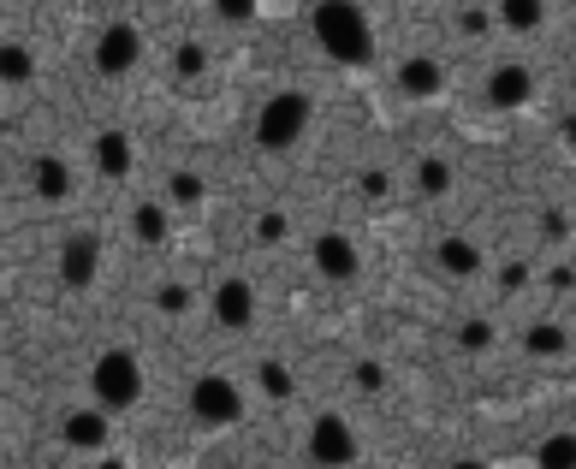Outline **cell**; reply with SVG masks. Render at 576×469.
I'll use <instances>...</instances> for the list:
<instances>
[{
	"label": "cell",
	"instance_id": "1",
	"mask_svg": "<svg viewBox=\"0 0 576 469\" xmlns=\"http://www.w3.org/2000/svg\"><path fill=\"white\" fill-rule=\"evenodd\" d=\"M309 30H316V42L339 66H369L375 60V24H369V12H363L357 0H316Z\"/></svg>",
	"mask_w": 576,
	"mask_h": 469
},
{
	"label": "cell",
	"instance_id": "2",
	"mask_svg": "<svg viewBox=\"0 0 576 469\" xmlns=\"http://www.w3.org/2000/svg\"><path fill=\"white\" fill-rule=\"evenodd\" d=\"M309 113H316V101H309L304 90H279L261 101V113H256V143L279 154V149H291L298 137L309 131Z\"/></svg>",
	"mask_w": 576,
	"mask_h": 469
},
{
	"label": "cell",
	"instance_id": "3",
	"mask_svg": "<svg viewBox=\"0 0 576 469\" xmlns=\"http://www.w3.org/2000/svg\"><path fill=\"white\" fill-rule=\"evenodd\" d=\"M90 392L101 410H131L143 398V362H137V351H101L90 369Z\"/></svg>",
	"mask_w": 576,
	"mask_h": 469
},
{
	"label": "cell",
	"instance_id": "4",
	"mask_svg": "<svg viewBox=\"0 0 576 469\" xmlns=\"http://www.w3.org/2000/svg\"><path fill=\"white\" fill-rule=\"evenodd\" d=\"M190 416H197L202 428H232L238 416H244L238 380H226V375H197V380H190Z\"/></svg>",
	"mask_w": 576,
	"mask_h": 469
},
{
	"label": "cell",
	"instance_id": "5",
	"mask_svg": "<svg viewBox=\"0 0 576 469\" xmlns=\"http://www.w3.org/2000/svg\"><path fill=\"white\" fill-rule=\"evenodd\" d=\"M316 273L327 286H357V273H363V250H357V238H345V232H321L316 238Z\"/></svg>",
	"mask_w": 576,
	"mask_h": 469
},
{
	"label": "cell",
	"instance_id": "6",
	"mask_svg": "<svg viewBox=\"0 0 576 469\" xmlns=\"http://www.w3.org/2000/svg\"><path fill=\"white\" fill-rule=\"evenodd\" d=\"M137 60H143V30L137 24H108L96 37V72L101 78H126Z\"/></svg>",
	"mask_w": 576,
	"mask_h": 469
},
{
	"label": "cell",
	"instance_id": "7",
	"mask_svg": "<svg viewBox=\"0 0 576 469\" xmlns=\"http://www.w3.org/2000/svg\"><path fill=\"white\" fill-rule=\"evenodd\" d=\"M481 96H487V108L512 113V108H523V101L535 96V72H529V66H517V60H505V66H494V72H487Z\"/></svg>",
	"mask_w": 576,
	"mask_h": 469
},
{
	"label": "cell",
	"instance_id": "8",
	"mask_svg": "<svg viewBox=\"0 0 576 469\" xmlns=\"http://www.w3.org/2000/svg\"><path fill=\"white\" fill-rule=\"evenodd\" d=\"M309 458L316 463H357V433L345 416H316L309 428Z\"/></svg>",
	"mask_w": 576,
	"mask_h": 469
},
{
	"label": "cell",
	"instance_id": "9",
	"mask_svg": "<svg viewBox=\"0 0 576 469\" xmlns=\"http://www.w3.org/2000/svg\"><path fill=\"white\" fill-rule=\"evenodd\" d=\"M96 273H101V238L72 232V238L60 245V286L83 291V286H96Z\"/></svg>",
	"mask_w": 576,
	"mask_h": 469
},
{
	"label": "cell",
	"instance_id": "10",
	"mask_svg": "<svg viewBox=\"0 0 576 469\" xmlns=\"http://www.w3.org/2000/svg\"><path fill=\"white\" fill-rule=\"evenodd\" d=\"M434 268L451 273V280H476L487 262H481V245H476V238L446 232V238H434Z\"/></svg>",
	"mask_w": 576,
	"mask_h": 469
},
{
	"label": "cell",
	"instance_id": "11",
	"mask_svg": "<svg viewBox=\"0 0 576 469\" xmlns=\"http://www.w3.org/2000/svg\"><path fill=\"white\" fill-rule=\"evenodd\" d=\"M215 321L226 333H244L256 321V286L250 280H220L215 286Z\"/></svg>",
	"mask_w": 576,
	"mask_h": 469
},
{
	"label": "cell",
	"instance_id": "12",
	"mask_svg": "<svg viewBox=\"0 0 576 469\" xmlns=\"http://www.w3.org/2000/svg\"><path fill=\"white\" fill-rule=\"evenodd\" d=\"M440 83H446V72H440V60H434V54H410L405 66H398V96H410V101L440 96Z\"/></svg>",
	"mask_w": 576,
	"mask_h": 469
},
{
	"label": "cell",
	"instance_id": "13",
	"mask_svg": "<svg viewBox=\"0 0 576 469\" xmlns=\"http://www.w3.org/2000/svg\"><path fill=\"white\" fill-rule=\"evenodd\" d=\"M60 433H66V446H78V451H101L108 446V410H66V422H60Z\"/></svg>",
	"mask_w": 576,
	"mask_h": 469
},
{
	"label": "cell",
	"instance_id": "14",
	"mask_svg": "<svg viewBox=\"0 0 576 469\" xmlns=\"http://www.w3.org/2000/svg\"><path fill=\"white\" fill-rule=\"evenodd\" d=\"M30 190H37L42 202H66V197H72V167H66L60 154H37V167H30Z\"/></svg>",
	"mask_w": 576,
	"mask_h": 469
},
{
	"label": "cell",
	"instance_id": "15",
	"mask_svg": "<svg viewBox=\"0 0 576 469\" xmlns=\"http://www.w3.org/2000/svg\"><path fill=\"white\" fill-rule=\"evenodd\" d=\"M96 167H101V179H126L131 172V137L126 131H101L96 137Z\"/></svg>",
	"mask_w": 576,
	"mask_h": 469
},
{
	"label": "cell",
	"instance_id": "16",
	"mask_svg": "<svg viewBox=\"0 0 576 469\" xmlns=\"http://www.w3.org/2000/svg\"><path fill=\"white\" fill-rule=\"evenodd\" d=\"M499 19H505V30H517V37H535L540 19H547V0H499Z\"/></svg>",
	"mask_w": 576,
	"mask_h": 469
},
{
	"label": "cell",
	"instance_id": "17",
	"mask_svg": "<svg viewBox=\"0 0 576 469\" xmlns=\"http://www.w3.org/2000/svg\"><path fill=\"white\" fill-rule=\"evenodd\" d=\"M523 351H529V357H565L570 351V333L558 321H535L529 333H523Z\"/></svg>",
	"mask_w": 576,
	"mask_h": 469
},
{
	"label": "cell",
	"instance_id": "18",
	"mask_svg": "<svg viewBox=\"0 0 576 469\" xmlns=\"http://www.w3.org/2000/svg\"><path fill=\"white\" fill-rule=\"evenodd\" d=\"M131 232L143 238V245H167V208L161 202H137L131 208Z\"/></svg>",
	"mask_w": 576,
	"mask_h": 469
},
{
	"label": "cell",
	"instance_id": "19",
	"mask_svg": "<svg viewBox=\"0 0 576 469\" xmlns=\"http://www.w3.org/2000/svg\"><path fill=\"white\" fill-rule=\"evenodd\" d=\"M0 72H7V83L19 90V83H30V72H37V60H30L24 42H7V54H0Z\"/></svg>",
	"mask_w": 576,
	"mask_h": 469
},
{
	"label": "cell",
	"instance_id": "20",
	"mask_svg": "<svg viewBox=\"0 0 576 469\" xmlns=\"http://www.w3.org/2000/svg\"><path fill=\"white\" fill-rule=\"evenodd\" d=\"M416 190H423V197H446V190H451V167L428 154V161L416 167Z\"/></svg>",
	"mask_w": 576,
	"mask_h": 469
},
{
	"label": "cell",
	"instance_id": "21",
	"mask_svg": "<svg viewBox=\"0 0 576 469\" xmlns=\"http://www.w3.org/2000/svg\"><path fill=\"white\" fill-rule=\"evenodd\" d=\"M256 380H261V387H268L274 398H291V369H286V362L261 357V362H256Z\"/></svg>",
	"mask_w": 576,
	"mask_h": 469
},
{
	"label": "cell",
	"instance_id": "22",
	"mask_svg": "<svg viewBox=\"0 0 576 469\" xmlns=\"http://www.w3.org/2000/svg\"><path fill=\"white\" fill-rule=\"evenodd\" d=\"M535 463H576V433H553V440H540Z\"/></svg>",
	"mask_w": 576,
	"mask_h": 469
},
{
	"label": "cell",
	"instance_id": "23",
	"mask_svg": "<svg viewBox=\"0 0 576 469\" xmlns=\"http://www.w3.org/2000/svg\"><path fill=\"white\" fill-rule=\"evenodd\" d=\"M190 303H197V291H190V286H179V280L155 291V309H161V316H185Z\"/></svg>",
	"mask_w": 576,
	"mask_h": 469
},
{
	"label": "cell",
	"instance_id": "24",
	"mask_svg": "<svg viewBox=\"0 0 576 469\" xmlns=\"http://www.w3.org/2000/svg\"><path fill=\"white\" fill-rule=\"evenodd\" d=\"M167 197L179 202V208H197L202 202V179H197V172H172V179H167Z\"/></svg>",
	"mask_w": 576,
	"mask_h": 469
},
{
	"label": "cell",
	"instance_id": "25",
	"mask_svg": "<svg viewBox=\"0 0 576 469\" xmlns=\"http://www.w3.org/2000/svg\"><path fill=\"white\" fill-rule=\"evenodd\" d=\"M286 232H291V220H286V214H274V208H268V214L256 220V238H261V245H279V238H286Z\"/></svg>",
	"mask_w": 576,
	"mask_h": 469
},
{
	"label": "cell",
	"instance_id": "26",
	"mask_svg": "<svg viewBox=\"0 0 576 469\" xmlns=\"http://www.w3.org/2000/svg\"><path fill=\"white\" fill-rule=\"evenodd\" d=\"M458 339H464V351H487V345H494V327H487V321H464Z\"/></svg>",
	"mask_w": 576,
	"mask_h": 469
},
{
	"label": "cell",
	"instance_id": "27",
	"mask_svg": "<svg viewBox=\"0 0 576 469\" xmlns=\"http://www.w3.org/2000/svg\"><path fill=\"white\" fill-rule=\"evenodd\" d=\"M351 375H357V387H363V392H380V387H387V369H380V362H357Z\"/></svg>",
	"mask_w": 576,
	"mask_h": 469
},
{
	"label": "cell",
	"instance_id": "28",
	"mask_svg": "<svg viewBox=\"0 0 576 469\" xmlns=\"http://www.w3.org/2000/svg\"><path fill=\"white\" fill-rule=\"evenodd\" d=\"M458 30H464V37H487V30H494V19H487L481 7H469L464 19H458Z\"/></svg>",
	"mask_w": 576,
	"mask_h": 469
},
{
	"label": "cell",
	"instance_id": "29",
	"mask_svg": "<svg viewBox=\"0 0 576 469\" xmlns=\"http://www.w3.org/2000/svg\"><path fill=\"white\" fill-rule=\"evenodd\" d=\"M215 12H220V19H250V12H256V0H215Z\"/></svg>",
	"mask_w": 576,
	"mask_h": 469
},
{
	"label": "cell",
	"instance_id": "30",
	"mask_svg": "<svg viewBox=\"0 0 576 469\" xmlns=\"http://www.w3.org/2000/svg\"><path fill=\"white\" fill-rule=\"evenodd\" d=\"M363 190H369V197H387L393 179H387V172H363Z\"/></svg>",
	"mask_w": 576,
	"mask_h": 469
},
{
	"label": "cell",
	"instance_id": "31",
	"mask_svg": "<svg viewBox=\"0 0 576 469\" xmlns=\"http://www.w3.org/2000/svg\"><path fill=\"white\" fill-rule=\"evenodd\" d=\"M179 72H185V78L202 72V48H179Z\"/></svg>",
	"mask_w": 576,
	"mask_h": 469
},
{
	"label": "cell",
	"instance_id": "32",
	"mask_svg": "<svg viewBox=\"0 0 576 469\" xmlns=\"http://www.w3.org/2000/svg\"><path fill=\"white\" fill-rule=\"evenodd\" d=\"M565 143L576 149V119H565Z\"/></svg>",
	"mask_w": 576,
	"mask_h": 469
},
{
	"label": "cell",
	"instance_id": "33",
	"mask_svg": "<svg viewBox=\"0 0 576 469\" xmlns=\"http://www.w3.org/2000/svg\"><path fill=\"white\" fill-rule=\"evenodd\" d=\"M565 7H576V0H565Z\"/></svg>",
	"mask_w": 576,
	"mask_h": 469
}]
</instances>
